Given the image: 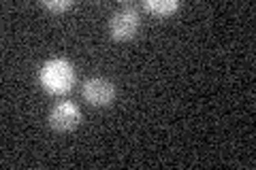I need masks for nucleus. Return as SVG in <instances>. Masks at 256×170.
I'll list each match as a JSON object with an SVG mask.
<instances>
[{
  "mask_svg": "<svg viewBox=\"0 0 256 170\" xmlns=\"http://www.w3.org/2000/svg\"><path fill=\"white\" fill-rule=\"evenodd\" d=\"M41 85L50 94H64L75 83V68L64 58H52L41 66Z\"/></svg>",
  "mask_w": 256,
  "mask_h": 170,
  "instance_id": "obj_1",
  "label": "nucleus"
},
{
  "mask_svg": "<svg viewBox=\"0 0 256 170\" xmlns=\"http://www.w3.org/2000/svg\"><path fill=\"white\" fill-rule=\"evenodd\" d=\"M139 30V13L134 6L126 4L122 9H118L114 15H111L109 21V32L111 38L116 40H130Z\"/></svg>",
  "mask_w": 256,
  "mask_h": 170,
  "instance_id": "obj_2",
  "label": "nucleus"
},
{
  "mask_svg": "<svg viewBox=\"0 0 256 170\" xmlns=\"http://www.w3.org/2000/svg\"><path fill=\"white\" fill-rule=\"evenodd\" d=\"M82 94L92 107H107L116 98V85L107 77H90L84 81Z\"/></svg>",
  "mask_w": 256,
  "mask_h": 170,
  "instance_id": "obj_3",
  "label": "nucleus"
},
{
  "mask_svg": "<svg viewBox=\"0 0 256 170\" xmlns=\"http://www.w3.org/2000/svg\"><path fill=\"white\" fill-rule=\"evenodd\" d=\"M82 121V111L75 102L64 100L54 104V109L50 111V126L54 128L56 132H70L75 130Z\"/></svg>",
  "mask_w": 256,
  "mask_h": 170,
  "instance_id": "obj_4",
  "label": "nucleus"
},
{
  "mask_svg": "<svg viewBox=\"0 0 256 170\" xmlns=\"http://www.w3.org/2000/svg\"><path fill=\"white\" fill-rule=\"evenodd\" d=\"M143 9L154 17H169L180 9V2H175V0H146Z\"/></svg>",
  "mask_w": 256,
  "mask_h": 170,
  "instance_id": "obj_5",
  "label": "nucleus"
},
{
  "mask_svg": "<svg viewBox=\"0 0 256 170\" xmlns=\"http://www.w3.org/2000/svg\"><path fill=\"white\" fill-rule=\"evenodd\" d=\"M70 0H60V2H52V0H45L43 2V6L47 11H56V13H62V11H66V9H70Z\"/></svg>",
  "mask_w": 256,
  "mask_h": 170,
  "instance_id": "obj_6",
  "label": "nucleus"
}]
</instances>
